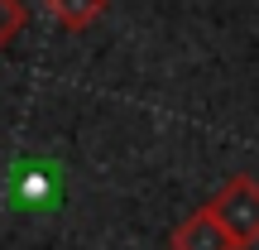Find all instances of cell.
I'll use <instances>...</instances> for the list:
<instances>
[{
    "instance_id": "obj_1",
    "label": "cell",
    "mask_w": 259,
    "mask_h": 250,
    "mask_svg": "<svg viewBox=\"0 0 259 250\" xmlns=\"http://www.w3.org/2000/svg\"><path fill=\"white\" fill-rule=\"evenodd\" d=\"M206 212L221 222V231L240 250L259 245V178L254 173H231L216 188V197L206 202Z\"/></svg>"
},
{
    "instance_id": "obj_2",
    "label": "cell",
    "mask_w": 259,
    "mask_h": 250,
    "mask_svg": "<svg viewBox=\"0 0 259 250\" xmlns=\"http://www.w3.org/2000/svg\"><path fill=\"white\" fill-rule=\"evenodd\" d=\"M168 250H240V245L221 231V222H216V217L206 212V202H202V207H192V212L173 226Z\"/></svg>"
},
{
    "instance_id": "obj_3",
    "label": "cell",
    "mask_w": 259,
    "mask_h": 250,
    "mask_svg": "<svg viewBox=\"0 0 259 250\" xmlns=\"http://www.w3.org/2000/svg\"><path fill=\"white\" fill-rule=\"evenodd\" d=\"M48 15H53V24H63L67 34H82V29H92L96 19L106 15V5L111 0H44Z\"/></svg>"
},
{
    "instance_id": "obj_4",
    "label": "cell",
    "mask_w": 259,
    "mask_h": 250,
    "mask_svg": "<svg viewBox=\"0 0 259 250\" xmlns=\"http://www.w3.org/2000/svg\"><path fill=\"white\" fill-rule=\"evenodd\" d=\"M24 24H29V5L24 0H0V53L24 34Z\"/></svg>"
}]
</instances>
